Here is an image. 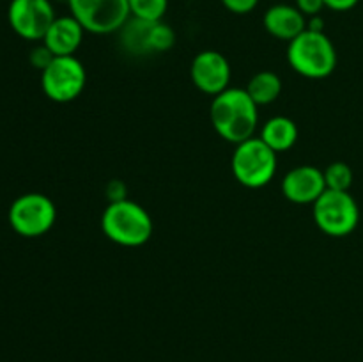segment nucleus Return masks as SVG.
Wrapping results in <instances>:
<instances>
[{"instance_id":"obj_1","label":"nucleus","mask_w":363,"mask_h":362,"mask_svg":"<svg viewBox=\"0 0 363 362\" xmlns=\"http://www.w3.org/2000/svg\"><path fill=\"white\" fill-rule=\"evenodd\" d=\"M259 106L245 89L229 87L211 102V124L223 141L238 146L254 137L259 124Z\"/></svg>"},{"instance_id":"obj_10","label":"nucleus","mask_w":363,"mask_h":362,"mask_svg":"<svg viewBox=\"0 0 363 362\" xmlns=\"http://www.w3.org/2000/svg\"><path fill=\"white\" fill-rule=\"evenodd\" d=\"M230 75L233 73H230L229 60L216 50H204L191 60V82L199 91L213 96V98L229 89Z\"/></svg>"},{"instance_id":"obj_9","label":"nucleus","mask_w":363,"mask_h":362,"mask_svg":"<svg viewBox=\"0 0 363 362\" xmlns=\"http://www.w3.org/2000/svg\"><path fill=\"white\" fill-rule=\"evenodd\" d=\"M55 18L50 0H9L7 21L14 34L25 41H43Z\"/></svg>"},{"instance_id":"obj_8","label":"nucleus","mask_w":363,"mask_h":362,"mask_svg":"<svg viewBox=\"0 0 363 362\" xmlns=\"http://www.w3.org/2000/svg\"><path fill=\"white\" fill-rule=\"evenodd\" d=\"M87 73L74 55L53 57L41 71V89L48 99L55 103H69L84 92Z\"/></svg>"},{"instance_id":"obj_5","label":"nucleus","mask_w":363,"mask_h":362,"mask_svg":"<svg viewBox=\"0 0 363 362\" xmlns=\"http://www.w3.org/2000/svg\"><path fill=\"white\" fill-rule=\"evenodd\" d=\"M9 226L23 238H38L48 233L57 220L52 199L39 192H28L14 199L7 212Z\"/></svg>"},{"instance_id":"obj_7","label":"nucleus","mask_w":363,"mask_h":362,"mask_svg":"<svg viewBox=\"0 0 363 362\" xmlns=\"http://www.w3.org/2000/svg\"><path fill=\"white\" fill-rule=\"evenodd\" d=\"M67 6L71 16L91 34L119 32L131 18L128 0H67Z\"/></svg>"},{"instance_id":"obj_16","label":"nucleus","mask_w":363,"mask_h":362,"mask_svg":"<svg viewBox=\"0 0 363 362\" xmlns=\"http://www.w3.org/2000/svg\"><path fill=\"white\" fill-rule=\"evenodd\" d=\"M245 91L248 92V96L254 99L257 106L269 105L282 92V80L273 71H259V73H255L248 80V85L245 87Z\"/></svg>"},{"instance_id":"obj_14","label":"nucleus","mask_w":363,"mask_h":362,"mask_svg":"<svg viewBox=\"0 0 363 362\" xmlns=\"http://www.w3.org/2000/svg\"><path fill=\"white\" fill-rule=\"evenodd\" d=\"M259 138L279 155V153L289 151L296 144L298 126L293 119L286 116L272 117L262 124Z\"/></svg>"},{"instance_id":"obj_4","label":"nucleus","mask_w":363,"mask_h":362,"mask_svg":"<svg viewBox=\"0 0 363 362\" xmlns=\"http://www.w3.org/2000/svg\"><path fill=\"white\" fill-rule=\"evenodd\" d=\"M230 169L243 187L262 188L275 177L277 153L259 137H252L236 146Z\"/></svg>"},{"instance_id":"obj_3","label":"nucleus","mask_w":363,"mask_h":362,"mask_svg":"<svg viewBox=\"0 0 363 362\" xmlns=\"http://www.w3.org/2000/svg\"><path fill=\"white\" fill-rule=\"evenodd\" d=\"M287 62L307 78H326L337 67V50L325 32L303 31L287 46Z\"/></svg>"},{"instance_id":"obj_20","label":"nucleus","mask_w":363,"mask_h":362,"mask_svg":"<svg viewBox=\"0 0 363 362\" xmlns=\"http://www.w3.org/2000/svg\"><path fill=\"white\" fill-rule=\"evenodd\" d=\"M220 2L234 14H248L259 6V0H220Z\"/></svg>"},{"instance_id":"obj_22","label":"nucleus","mask_w":363,"mask_h":362,"mask_svg":"<svg viewBox=\"0 0 363 362\" xmlns=\"http://www.w3.org/2000/svg\"><path fill=\"white\" fill-rule=\"evenodd\" d=\"M128 188L124 187L123 181L119 180H113L106 185V195H108L110 202H116V201H123V199H128Z\"/></svg>"},{"instance_id":"obj_12","label":"nucleus","mask_w":363,"mask_h":362,"mask_svg":"<svg viewBox=\"0 0 363 362\" xmlns=\"http://www.w3.org/2000/svg\"><path fill=\"white\" fill-rule=\"evenodd\" d=\"M85 28L74 16H57L43 38V45L55 57L74 55L84 41Z\"/></svg>"},{"instance_id":"obj_19","label":"nucleus","mask_w":363,"mask_h":362,"mask_svg":"<svg viewBox=\"0 0 363 362\" xmlns=\"http://www.w3.org/2000/svg\"><path fill=\"white\" fill-rule=\"evenodd\" d=\"M53 57H55V55H53V53L50 52V50L46 48L45 45H39V46H35L34 50H32L30 57H28V59H30V64L35 67V70L43 71L46 66H48L50 62H52Z\"/></svg>"},{"instance_id":"obj_6","label":"nucleus","mask_w":363,"mask_h":362,"mask_svg":"<svg viewBox=\"0 0 363 362\" xmlns=\"http://www.w3.org/2000/svg\"><path fill=\"white\" fill-rule=\"evenodd\" d=\"M315 226L328 236H347L357 229L360 222V208L350 192L328 190L323 192L321 197L314 202Z\"/></svg>"},{"instance_id":"obj_11","label":"nucleus","mask_w":363,"mask_h":362,"mask_svg":"<svg viewBox=\"0 0 363 362\" xmlns=\"http://www.w3.org/2000/svg\"><path fill=\"white\" fill-rule=\"evenodd\" d=\"M325 190V170L314 165L294 167L282 180V194L294 204H314Z\"/></svg>"},{"instance_id":"obj_23","label":"nucleus","mask_w":363,"mask_h":362,"mask_svg":"<svg viewBox=\"0 0 363 362\" xmlns=\"http://www.w3.org/2000/svg\"><path fill=\"white\" fill-rule=\"evenodd\" d=\"M360 0H325V7L337 11V13H344V11H351L353 7L358 6Z\"/></svg>"},{"instance_id":"obj_13","label":"nucleus","mask_w":363,"mask_h":362,"mask_svg":"<svg viewBox=\"0 0 363 362\" xmlns=\"http://www.w3.org/2000/svg\"><path fill=\"white\" fill-rule=\"evenodd\" d=\"M266 32L273 38L282 39V41H293L294 38L307 31V18L301 14L296 6L291 4H275L269 7L262 18Z\"/></svg>"},{"instance_id":"obj_2","label":"nucleus","mask_w":363,"mask_h":362,"mask_svg":"<svg viewBox=\"0 0 363 362\" xmlns=\"http://www.w3.org/2000/svg\"><path fill=\"white\" fill-rule=\"evenodd\" d=\"M101 229L110 241L123 247L147 243L155 231L147 209L131 199L108 202L101 215Z\"/></svg>"},{"instance_id":"obj_15","label":"nucleus","mask_w":363,"mask_h":362,"mask_svg":"<svg viewBox=\"0 0 363 362\" xmlns=\"http://www.w3.org/2000/svg\"><path fill=\"white\" fill-rule=\"evenodd\" d=\"M155 21L137 20L130 18L121 28V41L123 46L133 55H147L151 52V28Z\"/></svg>"},{"instance_id":"obj_18","label":"nucleus","mask_w":363,"mask_h":362,"mask_svg":"<svg viewBox=\"0 0 363 362\" xmlns=\"http://www.w3.org/2000/svg\"><path fill=\"white\" fill-rule=\"evenodd\" d=\"M325 181L328 190L350 192L353 185V170L346 162H333L325 169Z\"/></svg>"},{"instance_id":"obj_17","label":"nucleus","mask_w":363,"mask_h":362,"mask_svg":"<svg viewBox=\"0 0 363 362\" xmlns=\"http://www.w3.org/2000/svg\"><path fill=\"white\" fill-rule=\"evenodd\" d=\"M131 18L144 21H162L169 9V0H128Z\"/></svg>"},{"instance_id":"obj_21","label":"nucleus","mask_w":363,"mask_h":362,"mask_svg":"<svg viewBox=\"0 0 363 362\" xmlns=\"http://www.w3.org/2000/svg\"><path fill=\"white\" fill-rule=\"evenodd\" d=\"M294 6L301 11L305 18H312L321 14V11L325 9V0H296Z\"/></svg>"}]
</instances>
